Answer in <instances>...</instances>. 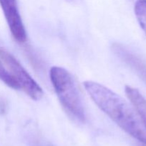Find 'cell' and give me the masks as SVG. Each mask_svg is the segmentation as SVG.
I'll use <instances>...</instances> for the list:
<instances>
[{
	"label": "cell",
	"instance_id": "obj_1",
	"mask_svg": "<svg viewBox=\"0 0 146 146\" xmlns=\"http://www.w3.org/2000/svg\"><path fill=\"white\" fill-rule=\"evenodd\" d=\"M86 91L97 106L121 129L146 145V130L136 111L121 96L102 84L84 83Z\"/></svg>",
	"mask_w": 146,
	"mask_h": 146
},
{
	"label": "cell",
	"instance_id": "obj_2",
	"mask_svg": "<svg viewBox=\"0 0 146 146\" xmlns=\"http://www.w3.org/2000/svg\"><path fill=\"white\" fill-rule=\"evenodd\" d=\"M49 76L66 112L75 121L84 123L86 115L82 99L76 82L71 73L62 67L53 66L50 69Z\"/></svg>",
	"mask_w": 146,
	"mask_h": 146
},
{
	"label": "cell",
	"instance_id": "obj_3",
	"mask_svg": "<svg viewBox=\"0 0 146 146\" xmlns=\"http://www.w3.org/2000/svg\"><path fill=\"white\" fill-rule=\"evenodd\" d=\"M0 58L17 81L19 89L24 91L33 100L38 101L42 98V88L12 54L7 50L0 48Z\"/></svg>",
	"mask_w": 146,
	"mask_h": 146
},
{
	"label": "cell",
	"instance_id": "obj_4",
	"mask_svg": "<svg viewBox=\"0 0 146 146\" xmlns=\"http://www.w3.org/2000/svg\"><path fill=\"white\" fill-rule=\"evenodd\" d=\"M0 5L14 39L19 43L25 42L27 32L19 14L17 0H0Z\"/></svg>",
	"mask_w": 146,
	"mask_h": 146
},
{
	"label": "cell",
	"instance_id": "obj_5",
	"mask_svg": "<svg viewBox=\"0 0 146 146\" xmlns=\"http://www.w3.org/2000/svg\"><path fill=\"white\" fill-rule=\"evenodd\" d=\"M125 91L146 130V99L138 89L129 86H125Z\"/></svg>",
	"mask_w": 146,
	"mask_h": 146
},
{
	"label": "cell",
	"instance_id": "obj_6",
	"mask_svg": "<svg viewBox=\"0 0 146 146\" xmlns=\"http://www.w3.org/2000/svg\"><path fill=\"white\" fill-rule=\"evenodd\" d=\"M135 17L146 35V0H138L134 7Z\"/></svg>",
	"mask_w": 146,
	"mask_h": 146
},
{
	"label": "cell",
	"instance_id": "obj_7",
	"mask_svg": "<svg viewBox=\"0 0 146 146\" xmlns=\"http://www.w3.org/2000/svg\"><path fill=\"white\" fill-rule=\"evenodd\" d=\"M0 80L10 88L15 90H20L17 81L4 65V63L2 62L1 58H0Z\"/></svg>",
	"mask_w": 146,
	"mask_h": 146
},
{
	"label": "cell",
	"instance_id": "obj_8",
	"mask_svg": "<svg viewBox=\"0 0 146 146\" xmlns=\"http://www.w3.org/2000/svg\"><path fill=\"white\" fill-rule=\"evenodd\" d=\"M143 146H144V145H143ZM145 146H146V145H145Z\"/></svg>",
	"mask_w": 146,
	"mask_h": 146
}]
</instances>
